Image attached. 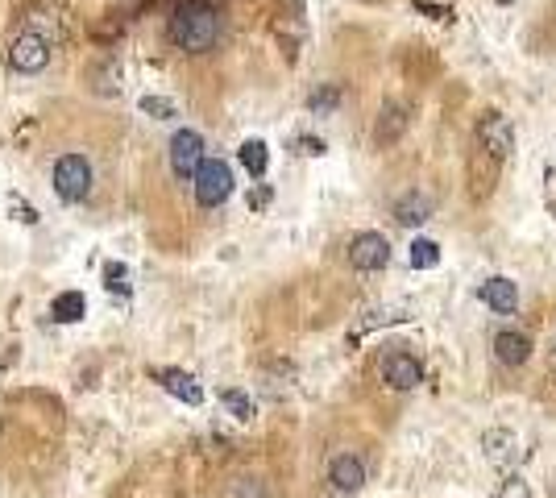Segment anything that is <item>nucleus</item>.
<instances>
[{"mask_svg": "<svg viewBox=\"0 0 556 498\" xmlns=\"http://www.w3.org/2000/svg\"><path fill=\"white\" fill-rule=\"evenodd\" d=\"M498 171H503V162L474 146V154H469V196L486 200L490 191H494V183H498Z\"/></svg>", "mask_w": 556, "mask_h": 498, "instance_id": "f8f14e48", "label": "nucleus"}, {"mask_svg": "<svg viewBox=\"0 0 556 498\" xmlns=\"http://www.w3.org/2000/svg\"><path fill=\"white\" fill-rule=\"evenodd\" d=\"M349 262L361 274H374V270H382L386 262H391V241H386L382 233H357L353 245H349Z\"/></svg>", "mask_w": 556, "mask_h": 498, "instance_id": "423d86ee", "label": "nucleus"}, {"mask_svg": "<svg viewBox=\"0 0 556 498\" xmlns=\"http://www.w3.org/2000/svg\"><path fill=\"white\" fill-rule=\"evenodd\" d=\"M407 262H411V270H436L440 266V245L432 237H415Z\"/></svg>", "mask_w": 556, "mask_h": 498, "instance_id": "6ab92c4d", "label": "nucleus"}, {"mask_svg": "<svg viewBox=\"0 0 556 498\" xmlns=\"http://www.w3.org/2000/svg\"><path fill=\"white\" fill-rule=\"evenodd\" d=\"M237 158H241V166L254 179H262L266 175V166H270V150H266V142H258V137H249V142L237 150Z\"/></svg>", "mask_w": 556, "mask_h": 498, "instance_id": "a211bd4d", "label": "nucleus"}, {"mask_svg": "<svg viewBox=\"0 0 556 498\" xmlns=\"http://www.w3.org/2000/svg\"><path fill=\"white\" fill-rule=\"evenodd\" d=\"M494 357L503 366H523L527 357H532V337L519 328H503V332H494Z\"/></svg>", "mask_w": 556, "mask_h": 498, "instance_id": "4468645a", "label": "nucleus"}, {"mask_svg": "<svg viewBox=\"0 0 556 498\" xmlns=\"http://www.w3.org/2000/svg\"><path fill=\"white\" fill-rule=\"evenodd\" d=\"M428 216H432V200L424 196V191H407V196L395 200V220H399V225H424Z\"/></svg>", "mask_w": 556, "mask_h": 498, "instance_id": "dca6fc26", "label": "nucleus"}, {"mask_svg": "<svg viewBox=\"0 0 556 498\" xmlns=\"http://www.w3.org/2000/svg\"><path fill=\"white\" fill-rule=\"evenodd\" d=\"M498 5H511V0H498Z\"/></svg>", "mask_w": 556, "mask_h": 498, "instance_id": "2f4dec72", "label": "nucleus"}, {"mask_svg": "<svg viewBox=\"0 0 556 498\" xmlns=\"http://www.w3.org/2000/svg\"><path fill=\"white\" fill-rule=\"evenodd\" d=\"M142 113H150V117H158V121H171V117H175V104L162 100V96H142Z\"/></svg>", "mask_w": 556, "mask_h": 498, "instance_id": "b1692460", "label": "nucleus"}, {"mask_svg": "<svg viewBox=\"0 0 556 498\" xmlns=\"http://www.w3.org/2000/svg\"><path fill=\"white\" fill-rule=\"evenodd\" d=\"M415 9H420L424 17H432V21H453V9H449V5H432V0H415Z\"/></svg>", "mask_w": 556, "mask_h": 498, "instance_id": "a878e982", "label": "nucleus"}, {"mask_svg": "<svg viewBox=\"0 0 556 498\" xmlns=\"http://www.w3.org/2000/svg\"><path fill=\"white\" fill-rule=\"evenodd\" d=\"M478 295H482L486 308H494V312H515V303H519V287L507 279V274H494V279H486L478 287Z\"/></svg>", "mask_w": 556, "mask_h": 498, "instance_id": "2eb2a0df", "label": "nucleus"}, {"mask_svg": "<svg viewBox=\"0 0 556 498\" xmlns=\"http://www.w3.org/2000/svg\"><path fill=\"white\" fill-rule=\"evenodd\" d=\"M295 150H299V154H312V158H316V154H324V142H320V137H299V142H295Z\"/></svg>", "mask_w": 556, "mask_h": 498, "instance_id": "cd10ccee", "label": "nucleus"}, {"mask_svg": "<svg viewBox=\"0 0 556 498\" xmlns=\"http://www.w3.org/2000/svg\"><path fill=\"white\" fill-rule=\"evenodd\" d=\"M494 498H532V486H527L523 478H515V474H507V482L498 486V494Z\"/></svg>", "mask_w": 556, "mask_h": 498, "instance_id": "393cba45", "label": "nucleus"}, {"mask_svg": "<svg viewBox=\"0 0 556 498\" xmlns=\"http://www.w3.org/2000/svg\"><path fill=\"white\" fill-rule=\"evenodd\" d=\"M50 183H54V196H59L63 204L88 200V191H92V166H88V158H83V154H63L59 162H54Z\"/></svg>", "mask_w": 556, "mask_h": 498, "instance_id": "f03ea898", "label": "nucleus"}, {"mask_svg": "<svg viewBox=\"0 0 556 498\" xmlns=\"http://www.w3.org/2000/svg\"><path fill=\"white\" fill-rule=\"evenodd\" d=\"M407 125H411V108L403 104V100H391L382 108V117H378V125H374V142L386 150V146H395L399 137L407 133Z\"/></svg>", "mask_w": 556, "mask_h": 498, "instance_id": "ddd939ff", "label": "nucleus"}, {"mask_svg": "<svg viewBox=\"0 0 556 498\" xmlns=\"http://www.w3.org/2000/svg\"><path fill=\"white\" fill-rule=\"evenodd\" d=\"M50 63V42L46 38H38V34H17L13 38V46H9V67L13 71H21V75H34V71H42Z\"/></svg>", "mask_w": 556, "mask_h": 498, "instance_id": "0eeeda50", "label": "nucleus"}, {"mask_svg": "<svg viewBox=\"0 0 556 498\" xmlns=\"http://www.w3.org/2000/svg\"><path fill=\"white\" fill-rule=\"evenodd\" d=\"M229 196H233V171H229V162L204 158L200 171H196V200H200V208H216V204H225Z\"/></svg>", "mask_w": 556, "mask_h": 498, "instance_id": "20e7f679", "label": "nucleus"}, {"mask_svg": "<svg viewBox=\"0 0 556 498\" xmlns=\"http://www.w3.org/2000/svg\"><path fill=\"white\" fill-rule=\"evenodd\" d=\"M200 162H204V137L196 129H179L171 137V171L179 179H196Z\"/></svg>", "mask_w": 556, "mask_h": 498, "instance_id": "39448f33", "label": "nucleus"}, {"mask_svg": "<svg viewBox=\"0 0 556 498\" xmlns=\"http://www.w3.org/2000/svg\"><path fill=\"white\" fill-rule=\"evenodd\" d=\"M220 403H225V411L233 415V420H254V399H249L245 391H237V386L220 391Z\"/></svg>", "mask_w": 556, "mask_h": 498, "instance_id": "412c9836", "label": "nucleus"}, {"mask_svg": "<svg viewBox=\"0 0 556 498\" xmlns=\"http://www.w3.org/2000/svg\"><path fill=\"white\" fill-rule=\"evenodd\" d=\"M220 38V17L212 5H204V0H187V5L175 9L171 17V42L187 54H204L212 50Z\"/></svg>", "mask_w": 556, "mask_h": 498, "instance_id": "f257e3e1", "label": "nucleus"}, {"mask_svg": "<svg viewBox=\"0 0 556 498\" xmlns=\"http://www.w3.org/2000/svg\"><path fill=\"white\" fill-rule=\"evenodd\" d=\"M337 104H341V88H337V83H324V88H316L312 100H308L312 113H332Z\"/></svg>", "mask_w": 556, "mask_h": 498, "instance_id": "4be33fe9", "label": "nucleus"}, {"mask_svg": "<svg viewBox=\"0 0 556 498\" xmlns=\"http://www.w3.org/2000/svg\"><path fill=\"white\" fill-rule=\"evenodd\" d=\"M328 486L337 494H357L366 486V461L357 453H332L328 457Z\"/></svg>", "mask_w": 556, "mask_h": 498, "instance_id": "6e6552de", "label": "nucleus"}, {"mask_svg": "<svg viewBox=\"0 0 556 498\" xmlns=\"http://www.w3.org/2000/svg\"><path fill=\"white\" fill-rule=\"evenodd\" d=\"M544 204L556 212V158L544 166Z\"/></svg>", "mask_w": 556, "mask_h": 498, "instance_id": "bb28decb", "label": "nucleus"}, {"mask_svg": "<svg viewBox=\"0 0 556 498\" xmlns=\"http://www.w3.org/2000/svg\"><path fill=\"white\" fill-rule=\"evenodd\" d=\"M382 378H386V386H395V391H415V386L424 382V366H420V357H411V353H386Z\"/></svg>", "mask_w": 556, "mask_h": 498, "instance_id": "1a4fd4ad", "label": "nucleus"}, {"mask_svg": "<svg viewBox=\"0 0 556 498\" xmlns=\"http://www.w3.org/2000/svg\"><path fill=\"white\" fill-rule=\"evenodd\" d=\"M108 279H125V266H117V262H113V266H108ZM113 287H117V291H125V283H113Z\"/></svg>", "mask_w": 556, "mask_h": 498, "instance_id": "c756f323", "label": "nucleus"}, {"mask_svg": "<svg viewBox=\"0 0 556 498\" xmlns=\"http://www.w3.org/2000/svg\"><path fill=\"white\" fill-rule=\"evenodd\" d=\"M54 320L59 324H75V320H83V312H88V299H83L79 291H67V295H59L54 299Z\"/></svg>", "mask_w": 556, "mask_h": 498, "instance_id": "aec40b11", "label": "nucleus"}, {"mask_svg": "<svg viewBox=\"0 0 556 498\" xmlns=\"http://www.w3.org/2000/svg\"><path fill=\"white\" fill-rule=\"evenodd\" d=\"M482 449H486V461L490 465H498V469H511L523 461V449H519V436L511 432V428H490L486 436H482Z\"/></svg>", "mask_w": 556, "mask_h": 498, "instance_id": "9d476101", "label": "nucleus"}, {"mask_svg": "<svg viewBox=\"0 0 556 498\" xmlns=\"http://www.w3.org/2000/svg\"><path fill=\"white\" fill-rule=\"evenodd\" d=\"M474 146L478 150H486L490 158H498V162H507L511 158V150H515V125L498 113V108H490V113H482L478 117V129H474Z\"/></svg>", "mask_w": 556, "mask_h": 498, "instance_id": "7ed1b4c3", "label": "nucleus"}, {"mask_svg": "<svg viewBox=\"0 0 556 498\" xmlns=\"http://www.w3.org/2000/svg\"><path fill=\"white\" fill-rule=\"evenodd\" d=\"M229 498H270V490H266L262 478H237L233 490H229Z\"/></svg>", "mask_w": 556, "mask_h": 498, "instance_id": "5701e85b", "label": "nucleus"}, {"mask_svg": "<svg viewBox=\"0 0 556 498\" xmlns=\"http://www.w3.org/2000/svg\"><path fill=\"white\" fill-rule=\"evenodd\" d=\"M154 378H158V386L166 395H175L179 403H187V407H200L204 403V386L191 378L187 370H179V366H166V370H154Z\"/></svg>", "mask_w": 556, "mask_h": 498, "instance_id": "9b49d317", "label": "nucleus"}, {"mask_svg": "<svg viewBox=\"0 0 556 498\" xmlns=\"http://www.w3.org/2000/svg\"><path fill=\"white\" fill-rule=\"evenodd\" d=\"M249 204H254V208H266V204H270V187H258L254 196H249Z\"/></svg>", "mask_w": 556, "mask_h": 498, "instance_id": "c85d7f7f", "label": "nucleus"}, {"mask_svg": "<svg viewBox=\"0 0 556 498\" xmlns=\"http://www.w3.org/2000/svg\"><path fill=\"white\" fill-rule=\"evenodd\" d=\"M59 30H63V21H59V9H54V5H38L30 13V34L46 38L50 46H54V38H59Z\"/></svg>", "mask_w": 556, "mask_h": 498, "instance_id": "f3484780", "label": "nucleus"}, {"mask_svg": "<svg viewBox=\"0 0 556 498\" xmlns=\"http://www.w3.org/2000/svg\"><path fill=\"white\" fill-rule=\"evenodd\" d=\"M552 366H556V337H552Z\"/></svg>", "mask_w": 556, "mask_h": 498, "instance_id": "7c9ffc66", "label": "nucleus"}]
</instances>
